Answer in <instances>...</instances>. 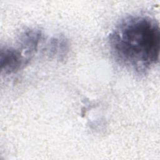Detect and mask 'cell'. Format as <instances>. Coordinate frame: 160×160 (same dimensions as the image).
I'll list each match as a JSON object with an SVG mask.
<instances>
[{
    "instance_id": "3",
    "label": "cell",
    "mask_w": 160,
    "mask_h": 160,
    "mask_svg": "<svg viewBox=\"0 0 160 160\" xmlns=\"http://www.w3.org/2000/svg\"><path fill=\"white\" fill-rule=\"evenodd\" d=\"M68 45L65 39L61 38H55L50 42L49 46V54L56 58H61L62 56L66 54Z\"/></svg>"
},
{
    "instance_id": "1",
    "label": "cell",
    "mask_w": 160,
    "mask_h": 160,
    "mask_svg": "<svg viewBox=\"0 0 160 160\" xmlns=\"http://www.w3.org/2000/svg\"><path fill=\"white\" fill-rule=\"evenodd\" d=\"M108 44L118 62L136 72L144 73L159 60V23L149 16L126 17L109 34Z\"/></svg>"
},
{
    "instance_id": "2",
    "label": "cell",
    "mask_w": 160,
    "mask_h": 160,
    "mask_svg": "<svg viewBox=\"0 0 160 160\" xmlns=\"http://www.w3.org/2000/svg\"><path fill=\"white\" fill-rule=\"evenodd\" d=\"M29 60L21 48L13 47L5 48L1 50V69L5 74L16 72Z\"/></svg>"
}]
</instances>
